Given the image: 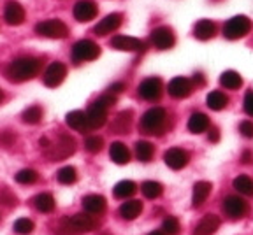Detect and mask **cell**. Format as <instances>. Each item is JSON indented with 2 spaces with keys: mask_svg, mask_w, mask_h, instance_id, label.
<instances>
[{
  "mask_svg": "<svg viewBox=\"0 0 253 235\" xmlns=\"http://www.w3.org/2000/svg\"><path fill=\"white\" fill-rule=\"evenodd\" d=\"M42 62L36 56H18L4 67V76L11 82H25L41 72Z\"/></svg>",
  "mask_w": 253,
  "mask_h": 235,
  "instance_id": "obj_1",
  "label": "cell"
},
{
  "mask_svg": "<svg viewBox=\"0 0 253 235\" xmlns=\"http://www.w3.org/2000/svg\"><path fill=\"white\" fill-rule=\"evenodd\" d=\"M99 220L93 214L88 212H78L74 216H65L60 221V232L67 235H79V234H88L99 228Z\"/></svg>",
  "mask_w": 253,
  "mask_h": 235,
  "instance_id": "obj_2",
  "label": "cell"
},
{
  "mask_svg": "<svg viewBox=\"0 0 253 235\" xmlns=\"http://www.w3.org/2000/svg\"><path fill=\"white\" fill-rule=\"evenodd\" d=\"M167 111L164 107H151L141 116L139 130L146 135H162L167 130Z\"/></svg>",
  "mask_w": 253,
  "mask_h": 235,
  "instance_id": "obj_3",
  "label": "cell"
},
{
  "mask_svg": "<svg viewBox=\"0 0 253 235\" xmlns=\"http://www.w3.org/2000/svg\"><path fill=\"white\" fill-rule=\"evenodd\" d=\"M78 142L69 133H60L56 141H51V146L44 149V155L49 161H63L76 153Z\"/></svg>",
  "mask_w": 253,
  "mask_h": 235,
  "instance_id": "obj_4",
  "label": "cell"
},
{
  "mask_svg": "<svg viewBox=\"0 0 253 235\" xmlns=\"http://www.w3.org/2000/svg\"><path fill=\"white\" fill-rule=\"evenodd\" d=\"M71 56L74 63L93 62L100 56V46L91 39H81L72 46Z\"/></svg>",
  "mask_w": 253,
  "mask_h": 235,
  "instance_id": "obj_5",
  "label": "cell"
},
{
  "mask_svg": "<svg viewBox=\"0 0 253 235\" xmlns=\"http://www.w3.org/2000/svg\"><path fill=\"white\" fill-rule=\"evenodd\" d=\"M252 30V20H250L248 16H234L223 25V37L229 40H237V39H243L246 37Z\"/></svg>",
  "mask_w": 253,
  "mask_h": 235,
  "instance_id": "obj_6",
  "label": "cell"
},
{
  "mask_svg": "<svg viewBox=\"0 0 253 235\" xmlns=\"http://www.w3.org/2000/svg\"><path fill=\"white\" fill-rule=\"evenodd\" d=\"M36 34L46 39H65L69 36V27L62 20H44L36 25Z\"/></svg>",
  "mask_w": 253,
  "mask_h": 235,
  "instance_id": "obj_7",
  "label": "cell"
},
{
  "mask_svg": "<svg viewBox=\"0 0 253 235\" xmlns=\"http://www.w3.org/2000/svg\"><path fill=\"white\" fill-rule=\"evenodd\" d=\"M137 93L142 100H148V102L160 100V97H162V93H164L162 79L160 78H146L137 86Z\"/></svg>",
  "mask_w": 253,
  "mask_h": 235,
  "instance_id": "obj_8",
  "label": "cell"
},
{
  "mask_svg": "<svg viewBox=\"0 0 253 235\" xmlns=\"http://www.w3.org/2000/svg\"><path fill=\"white\" fill-rule=\"evenodd\" d=\"M223 212L229 216L230 220H241L248 214V204H246V200L239 195H229L223 198Z\"/></svg>",
  "mask_w": 253,
  "mask_h": 235,
  "instance_id": "obj_9",
  "label": "cell"
},
{
  "mask_svg": "<svg viewBox=\"0 0 253 235\" xmlns=\"http://www.w3.org/2000/svg\"><path fill=\"white\" fill-rule=\"evenodd\" d=\"M111 47H115L118 51H128V53H142L146 51V42L137 37L130 36H115L111 39Z\"/></svg>",
  "mask_w": 253,
  "mask_h": 235,
  "instance_id": "obj_10",
  "label": "cell"
},
{
  "mask_svg": "<svg viewBox=\"0 0 253 235\" xmlns=\"http://www.w3.org/2000/svg\"><path fill=\"white\" fill-rule=\"evenodd\" d=\"M192 91H194V82H192V79L183 78V76H176L167 84V93L172 98H178V100L190 97Z\"/></svg>",
  "mask_w": 253,
  "mask_h": 235,
  "instance_id": "obj_11",
  "label": "cell"
},
{
  "mask_svg": "<svg viewBox=\"0 0 253 235\" xmlns=\"http://www.w3.org/2000/svg\"><path fill=\"white\" fill-rule=\"evenodd\" d=\"M67 76V65L62 62H53L47 65V69L44 71L42 81L47 88H56L60 86Z\"/></svg>",
  "mask_w": 253,
  "mask_h": 235,
  "instance_id": "obj_12",
  "label": "cell"
},
{
  "mask_svg": "<svg viewBox=\"0 0 253 235\" xmlns=\"http://www.w3.org/2000/svg\"><path fill=\"white\" fill-rule=\"evenodd\" d=\"M150 40L157 49H160V51L170 49V47L176 44L174 32H172V28H169V27H157L150 34Z\"/></svg>",
  "mask_w": 253,
  "mask_h": 235,
  "instance_id": "obj_13",
  "label": "cell"
},
{
  "mask_svg": "<svg viewBox=\"0 0 253 235\" xmlns=\"http://www.w3.org/2000/svg\"><path fill=\"white\" fill-rule=\"evenodd\" d=\"M72 14L79 23H88V21L95 20L99 14V7L93 0H78L72 9Z\"/></svg>",
  "mask_w": 253,
  "mask_h": 235,
  "instance_id": "obj_14",
  "label": "cell"
},
{
  "mask_svg": "<svg viewBox=\"0 0 253 235\" xmlns=\"http://www.w3.org/2000/svg\"><path fill=\"white\" fill-rule=\"evenodd\" d=\"M122 23H123L122 12H111V14H107L106 18H102L99 23L95 25L93 34L99 37H104V36H107V34H113V32L118 30V28L122 27Z\"/></svg>",
  "mask_w": 253,
  "mask_h": 235,
  "instance_id": "obj_15",
  "label": "cell"
},
{
  "mask_svg": "<svg viewBox=\"0 0 253 235\" xmlns=\"http://www.w3.org/2000/svg\"><path fill=\"white\" fill-rule=\"evenodd\" d=\"M164 161H166V165L169 169L181 170L188 165L190 155H188V151H185V149H181V148H170L164 153Z\"/></svg>",
  "mask_w": 253,
  "mask_h": 235,
  "instance_id": "obj_16",
  "label": "cell"
},
{
  "mask_svg": "<svg viewBox=\"0 0 253 235\" xmlns=\"http://www.w3.org/2000/svg\"><path fill=\"white\" fill-rule=\"evenodd\" d=\"M25 9L20 2H16V0H9L7 4H5V9H4V20L7 25L11 27H18V25L25 23Z\"/></svg>",
  "mask_w": 253,
  "mask_h": 235,
  "instance_id": "obj_17",
  "label": "cell"
},
{
  "mask_svg": "<svg viewBox=\"0 0 253 235\" xmlns=\"http://www.w3.org/2000/svg\"><path fill=\"white\" fill-rule=\"evenodd\" d=\"M86 119H88V132L102 128L107 121V109L91 102L86 111Z\"/></svg>",
  "mask_w": 253,
  "mask_h": 235,
  "instance_id": "obj_18",
  "label": "cell"
},
{
  "mask_svg": "<svg viewBox=\"0 0 253 235\" xmlns=\"http://www.w3.org/2000/svg\"><path fill=\"white\" fill-rule=\"evenodd\" d=\"M83 209L84 212L88 214H93V216H100L106 212V207H107V202L102 195H97V193H91V195H86L83 198Z\"/></svg>",
  "mask_w": 253,
  "mask_h": 235,
  "instance_id": "obj_19",
  "label": "cell"
},
{
  "mask_svg": "<svg viewBox=\"0 0 253 235\" xmlns=\"http://www.w3.org/2000/svg\"><path fill=\"white\" fill-rule=\"evenodd\" d=\"M220 225H221L220 216H216V214H206L204 218L199 221L197 227H195L194 235H213L214 232L220 228Z\"/></svg>",
  "mask_w": 253,
  "mask_h": 235,
  "instance_id": "obj_20",
  "label": "cell"
},
{
  "mask_svg": "<svg viewBox=\"0 0 253 235\" xmlns=\"http://www.w3.org/2000/svg\"><path fill=\"white\" fill-rule=\"evenodd\" d=\"M211 190H213V184L208 183V181H199L194 184V192H192V205L194 207H201L204 204L208 196L211 195Z\"/></svg>",
  "mask_w": 253,
  "mask_h": 235,
  "instance_id": "obj_21",
  "label": "cell"
},
{
  "mask_svg": "<svg viewBox=\"0 0 253 235\" xmlns=\"http://www.w3.org/2000/svg\"><path fill=\"white\" fill-rule=\"evenodd\" d=\"M132 116H134L132 111H122V113H118L115 119H113V123H111V132L128 133V130L132 126Z\"/></svg>",
  "mask_w": 253,
  "mask_h": 235,
  "instance_id": "obj_22",
  "label": "cell"
},
{
  "mask_svg": "<svg viewBox=\"0 0 253 235\" xmlns=\"http://www.w3.org/2000/svg\"><path fill=\"white\" fill-rule=\"evenodd\" d=\"M194 36L199 40H210L216 36V25L211 20H199L194 27Z\"/></svg>",
  "mask_w": 253,
  "mask_h": 235,
  "instance_id": "obj_23",
  "label": "cell"
},
{
  "mask_svg": "<svg viewBox=\"0 0 253 235\" xmlns=\"http://www.w3.org/2000/svg\"><path fill=\"white\" fill-rule=\"evenodd\" d=\"M109 157L116 165H126L130 161V151L123 142L116 141L109 146Z\"/></svg>",
  "mask_w": 253,
  "mask_h": 235,
  "instance_id": "obj_24",
  "label": "cell"
},
{
  "mask_svg": "<svg viewBox=\"0 0 253 235\" xmlns=\"http://www.w3.org/2000/svg\"><path fill=\"white\" fill-rule=\"evenodd\" d=\"M65 123L72 130H76V132H88V119L84 111H71L65 116Z\"/></svg>",
  "mask_w": 253,
  "mask_h": 235,
  "instance_id": "obj_25",
  "label": "cell"
},
{
  "mask_svg": "<svg viewBox=\"0 0 253 235\" xmlns=\"http://www.w3.org/2000/svg\"><path fill=\"white\" fill-rule=\"evenodd\" d=\"M120 216H122L123 220L126 221H132L135 218H139L142 212V202L141 200H126L120 205Z\"/></svg>",
  "mask_w": 253,
  "mask_h": 235,
  "instance_id": "obj_26",
  "label": "cell"
},
{
  "mask_svg": "<svg viewBox=\"0 0 253 235\" xmlns=\"http://www.w3.org/2000/svg\"><path fill=\"white\" fill-rule=\"evenodd\" d=\"M32 202H34V207H36L39 212H42V214H49V212H53L56 207L55 196H53L51 193H46V192L36 195Z\"/></svg>",
  "mask_w": 253,
  "mask_h": 235,
  "instance_id": "obj_27",
  "label": "cell"
},
{
  "mask_svg": "<svg viewBox=\"0 0 253 235\" xmlns=\"http://www.w3.org/2000/svg\"><path fill=\"white\" fill-rule=\"evenodd\" d=\"M188 130L192 133H204L210 130L211 123H210V118L206 116L204 113H194L192 116L188 118Z\"/></svg>",
  "mask_w": 253,
  "mask_h": 235,
  "instance_id": "obj_28",
  "label": "cell"
},
{
  "mask_svg": "<svg viewBox=\"0 0 253 235\" xmlns=\"http://www.w3.org/2000/svg\"><path fill=\"white\" fill-rule=\"evenodd\" d=\"M206 106L210 107L211 111H221L229 106V97H227L223 91L220 90H213L208 93L206 97Z\"/></svg>",
  "mask_w": 253,
  "mask_h": 235,
  "instance_id": "obj_29",
  "label": "cell"
},
{
  "mask_svg": "<svg viewBox=\"0 0 253 235\" xmlns=\"http://www.w3.org/2000/svg\"><path fill=\"white\" fill-rule=\"evenodd\" d=\"M137 192V184L134 183V181L130 179H123L120 181V183L115 184V188H113V193H115L116 198L120 200H126V198H130L134 193Z\"/></svg>",
  "mask_w": 253,
  "mask_h": 235,
  "instance_id": "obj_30",
  "label": "cell"
},
{
  "mask_svg": "<svg viewBox=\"0 0 253 235\" xmlns=\"http://www.w3.org/2000/svg\"><path fill=\"white\" fill-rule=\"evenodd\" d=\"M220 84L225 90H239L243 86V78L236 71H225L220 76Z\"/></svg>",
  "mask_w": 253,
  "mask_h": 235,
  "instance_id": "obj_31",
  "label": "cell"
},
{
  "mask_svg": "<svg viewBox=\"0 0 253 235\" xmlns=\"http://www.w3.org/2000/svg\"><path fill=\"white\" fill-rule=\"evenodd\" d=\"M134 149H135V157H137V160L142 161V163L151 161V158H153V155H155V146L151 144L150 141H137L134 146Z\"/></svg>",
  "mask_w": 253,
  "mask_h": 235,
  "instance_id": "obj_32",
  "label": "cell"
},
{
  "mask_svg": "<svg viewBox=\"0 0 253 235\" xmlns=\"http://www.w3.org/2000/svg\"><path fill=\"white\" fill-rule=\"evenodd\" d=\"M232 186L239 195L245 196H253V179L248 176H237L234 177Z\"/></svg>",
  "mask_w": 253,
  "mask_h": 235,
  "instance_id": "obj_33",
  "label": "cell"
},
{
  "mask_svg": "<svg viewBox=\"0 0 253 235\" xmlns=\"http://www.w3.org/2000/svg\"><path fill=\"white\" fill-rule=\"evenodd\" d=\"M141 192L146 198L155 200L164 193V186L158 183V181H144V183L141 184Z\"/></svg>",
  "mask_w": 253,
  "mask_h": 235,
  "instance_id": "obj_34",
  "label": "cell"
},
{
  "mask_svg": "<svg viewBox=\"0 0 253 235\" xmlns=\"http://www.w3.org/2000/svg\"><path fill=\"white\" fill-rule=\"evenodd\" d=\"M42 116H44L42 107L41 106H30L23 111L21 119H23V123H27V125H37V123H41Z\"/></svg>",
  "mask_w": 253,
  "mask_h": 235,
  "instance_id": "obj_35",
  "label": "cell"
},
{
  "mask_svg": "<svg viewBox=\"0 0 253 235\" xmlns=\"http://www.w3.org/2000/svg\"><path fill=\"white\" fill-rule=\"evenodd\" d=\"M56 181L60 184H74L78 181V170H76V167H72V165L62 167L56 172Z\"/></svg>",
  "mask_w": 253,
  "mask_h": 235,
  "instance_id": "obj_36",
  "label": "cell"
},
{
  "mask_svg": "<svg viewBox=\"0 0 253 235\" xmlns=\"http://www.w3.org/2000/svg\"><path fill=\"white\" fill-rule=\"evenodd\" d=\"M12 230L16 232L18 235H30L32 232L36 230V223L28 218H18L12 225Z\"/></svg>",
  "mask_w": 253,
  "mask_h": 235,
  "instance_id": "obj_37",
  "label": "cell"
},
{
  "mask_svg": "<svg viewBox=\"0 0 253 235\" xmlns=\"http://www.w3.org/2000/svg\"><path fill=\"white\" fill-rule=\"evenodd\" d=\"M14 179H16V183L28 186V184L37 183V179H39V172H37V170H34V169H23V170H20V172L16 174Z\"/></svg>",
  "mask_w": 253,
  "mask_h": 235,
  "instance_id": "obj_38",
  "label": "cell"
},
{
  "mask_svg": "<svg viewBox=\"0 0 253 235\" xmlns=\"http://www.w3.org/2000/svg\"><path fill=\"white\" fill-rule=\"evenodd\" d=\"M102 148H104V139L100 135H88L84 139V149H86L88 153L97 155L102 151Z\"/></svg>",
  "mask_w": 253,
  "mask_h": 235,
  "instance_id": "obj_39",
  "label": "cell"
},
{
  "mask_svg": "<svg viewBox=\"0 0 253 235\" xmlns=\"http://www.w3.org/2000/svg\"><path fill=\"white\" fill-rule=\"evenodd\" d=\"M162 230L166 235H178L179 230H181V225H179L178 218H174V216H167L166 220L162 223Z\"/></svg>",
  "mask_w": 253,
  "mask_h": 235,
  "instance_id": "obj_40",
  "label": "cell"
},
{
  "mask_svg": "<svg viewBox=\"0 0 253 235\" xmlns=\"http://www.w3.org/2000/svg\"><path fill=\"white\" fill-rule=\"evenodd\" d=\"M239 132H241L243 137L253 139V121H250V119L241 121V123H239Z\"/></svg>",
  "mask_w": 253,
  "mask_h": 235,
  "instance_id": "obj_41",
  "label": "cell"
},
{
  "mask_svg": "<svg viewBox=\"0 0 253 235\" xmlns=\"http://www.w3.org/2000/svg\"><path fill=\"white\" fill-rule=\"evenodd\" d=\"M243 109L248 116L253 118V90H248L245 95V100H243Z\"/></svg>",
  "mask_w": 253,
  "mask_h": 235,
  "instance_id": "obj_42",
  "label": "cell"
},
{
  "mask_svg": "<svg viewBox=\"0 0 253 235\" xmlns=\"http://www.w3.org/2000/svg\"><path fill=\"white\" fill-rule=\"evenodd\" d=\"M0 202H2V204H5V205H16V204H18V198H16L11 192L4 190V192L0 193Z\"/></svg>",
  "mask_w": 253,
  "mask_h": 235,
  "instance_id": "obj_43",
  "label": "cell"
},
{
  "mask_svg": "<svg viewBox=\"0 0 253 235\" xmlns=\"http://www.w3.org/2000/svg\"><path fill=\"white\" fill-rule=\"evenodd\" d=\"M16 141V135H12L11 132H2L0 133V144L5 146V148H9V146H12Z\"/></svg>",
  "mask_w": 253,
  "mask_h": 235,
  "instance_id": "obj_44",
  "label": "cell"
},
{
  "mask_svg": "<svg viewBox=\"0 0 253 235\" xmlns=\"http://www.w3.org/2000/svg\"><path fill=\"white\" fill-rule=\"evenodd\" d=\"M125 90V84H123L122 81H118V82H113L109 88H107V93H111V95H118V93H122V91Z\"/></svg>",
  "mask_w": 253,
  "mask_h": 235,
  "instance_id": "obj_45",
  "label": "cell"
},
{
  "mask_svg": "<svg viewBox=\"0 0 253 235\" xmlns=\"http://www.w3.org/2000/svg\"><path fill=\"white\" fill-rule=\"evenodd\" d=\"M218 139H220V132H218V128H211V132H210V141L211 142H218Z\"/></svg>",
  "mask_w": 253,
  "mask_h": 235,
  "instance_id": "obj_46",
  "label": "cell"
},
{
  "mask_svg": "<svg viewBox=\"0 0 253 235\" xmlns=\"http://www.w3.org/2000/svg\"><path fill=\"white\" fill-rule=\"evenodd\" d=\"M241 160H243V163H250V161L253 160V155L250 153V151H245V153H243V158H241Z\"/></svg>",
  "mask_w": 253,
  "mask_h": 235,
  "instance_id": "obj_47",
  "label": "cell"
},
{
  "mask_svg": "<svg viewBox=\"0 0 253 235\" xmlns=\"http://www.w3.org/2000/svg\"><path fill=\"white\" fill-rule=\"evenodd\" d=\"M194 82H197L199 86H201V84H204V78H202V74H195L194 76Z\"/></svg>",
  "mask_w": 253,
  "mask_h": 235,
  "instance_id": "obj_48",
  "label": "cell"
},
{
  "mask_svg": "<svg viewBox=\"0 0 253 235\" xmlns=\"http://www.w3.org/2000/svg\"><path fill=\"white\" fill-rule=\"evenodd\" d=\"M148 235H166V234H164V230H153V232H150Z\"/></svg>",
  "mask_w": 253,
  "mask_h": 235,
  "instance_id": "obj_49",
  "label": "cell"
},
{
  "mask_svg": "<svg viewBox=\"0 0 253 235\" xmlns=\"http://www.w3.org/2000/svg\"><path fill=\"white\" fill-rule=\"evenodd\" d=\"M4 98H5V95H4V90H2V88H0V104L4 102Z\"/></svg>",
  "mask_w": 253,
  "mask_h": 235,
  "instance_id": "obj_50",
  "label": "cell"
}]
</instances>
